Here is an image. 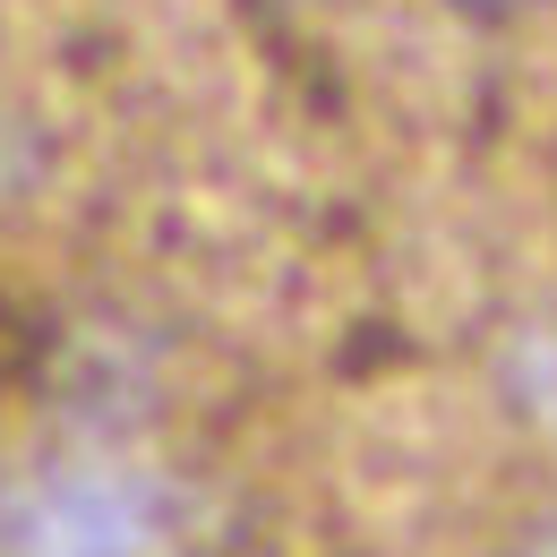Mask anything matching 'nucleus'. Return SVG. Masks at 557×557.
<instances>
[{"mask_svg":"<svg viewBox=\"0 0 557 557\" xmlns=\"http://www.w3.org/2000/svg\"><path fill=\"white\" fill-rule=\"evenodd\" d=\"M0 557H181V497L121 455H35L0 472Z\"/></svg>","mask_w":557,"mask_h":557,"instance_id":"1","label":"nucleus"},{"mask_svg":"<svg viewBox=\"0 0 557 557\" xmlns=\"http://www.w3.org/2000/svg\"><path fill=\"white\" fill-rule=\"evenodd\" d=\"M472 9H532V0H472Z\"/></svg>","mask_w":557,"mask_h":557,"instance_id":"4","label":"nucleus"},{"mask_svg":"<svg viewBox=\"0 0 557 557\" xmlns=\"http://www.w3.org/2000/svg\"><path fill=\"white\" fill-rule=\"evenodd\" d=\"M515 557H557V506H541V515L523 523V541H515Z\"/></svg>","mask_w":557,"mask_h":557,"instance_id":"3","label":"nucleus"},{"mask_svg":"<svg viewBox=\"0 0 557 557\" xmlns=\"http://www.w3.org/2000/svg\"><path fill=\"white\" fill-rule=\"evenodd\" d=\"M497 395L515 420L557 437V318H515L497 335Z\"/></svg>","mask_w":557,"mask_h":557,"instance_id":"2","label":"nucleus"}]
</instances>
